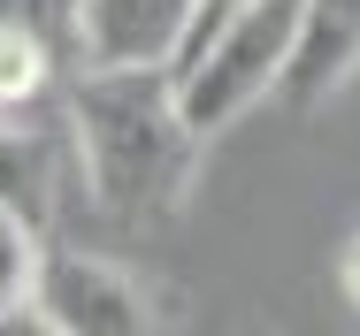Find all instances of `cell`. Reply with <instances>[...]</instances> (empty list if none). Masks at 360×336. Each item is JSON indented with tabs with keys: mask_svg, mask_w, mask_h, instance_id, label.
Wrapping results in <instances>:
<instances>
[{
	"mask_svg": "<svg viewBox=\"0 0 360 336\" xmlns=\"http://www.w3.org/2000/svg\"><path fill=\"white\" fill-rule=\"evenodd\" d=\"M62 123L84 199L115 229H161L192 206L207 137L184 123L169 69H77Z\"/></svg>",
	"mask_w": 360,
	"mask_h": 336,
	"instance_id": "1",
	"label": "cell"
},
{
	"mask_svg": "<svg viewBox=\"0 0 360 336\" xmlns=\"http://www.w3.org/2000/svg\"><path fill=\"white\" fill-rule=\"evenodd\" d=\"M291 31H299V0H238L215 31L200 39V54L176 69V107L200 137L230 130L238 115H253L276 76H284Z\"/></svg>",
	"mask_w": 360,
	"mask_h": 336,
	"instance_id": "2",
	"label": "cell"
},
{
	"mask_svg": "<svg viewBox=\"0 0 360 336\" xmlns=\"http://www.w3.org/2000/svg\"><path fill=\"white\" fill-rule=\"evenodd\" d=\"M31 314L62 336H153V290L131 268H115L108 253H84V245H54L46 237V260L31 283Z\"/></svg>",
	"mask_w": 360,
	"mask_h": 336,
	"instance_id": "3",
	"label": "cell"
},
{
	"mask_svg": "<svg viewBox=\"0 0 360 336\" xmlns=\"http://www.w3.org/2000/svg\"><path fill=\"white\" fill-rule=\"evenodd\" d=\"M200 0H77V69H169L184 62Z\"/></svg>",
	"mask_w": 360,
	"mask_h": 336,
	"instance_id": "4",
	"label": "cell"
},
{
	"mask_svg": "<svg viewBox=\"0 0 360 336\" xmlns=\"http://www.w3.org/2000/svg\"><path fill=\"white\" fill-rule=\"evenodd\" d=\"M353 76H360V0H299V31H291L276 100L299 107V115H314Z\"/></svg>",
	"mask_w": 360,
	"mask_h": 336,
	"instance_id": "5",
	"label": "cell"
},
{
	"mask_svg": "<svg viewBox=\"0 0 360 336\" xmlns=\"http://www.w3.org/2000/svg\"><path fill=\"white\" fill-rule=\"evenodd\" d=\"M54 199H62V153L39 123H8L0 115V206L54 229Z\"/></svg>",
	"mask_w": 360,
	"mask_h": 336,
	"instance_id": "6",
	"label": "cell"
},
{
	"mask_svg": "<svg viewBox=\"0 0 360 336\" xmlns=\"http://www.w3.org/2000/svg\"><path fill=\"white\" fill-rule=\"evenodd\" d=\"M39 260H46V229L0 206V314L31 306V283H39Z\"/></svg>",
	"mask_w": 360,
	"mask_h": 336,
	"instance_id": "7",
	"label": "cell"
},
{
	"mask_svg": "<svg viewBox=\"0 0 360 336\" xmlns=\"http://www.w3.org/2000/svg\"><path fill=\"white\" fill-rule=\"evenodd\" d=\"M0 31L39 39L46 54H62L77 69V0H0Z\"/></svg>",
	"mask_w": 360,
	"mask_h": 336,
	"instance_id": "8",
	"label": "cell"
},
{
	"mask_svg": "<svg viewBox=\"0 0 360 336\" xmlns=\"http://www.w3.org/2000/svg\"><path fill=\"white\" fill-rule=\"evenodd\" d=\"M230 8H238V0H200V23H192V46H184V62L200 54V39L215 31V23H222V15H230ZM184 62H176V69H184Z\"/></svg>",
	"mask_w": 360,
	"mask_h": 336,
	"instance_id": "9",
	"label": "cell"
},
{
	"mask_svg": "<svg viewBox=\"0 0 360 336\" xmlns=\"http://www.w3.org/2000/svg\"><path fill=\"white\" fill-rule=\"evenodd\" d=\"M0 336H62V329H46L31 306H15V314H0Z\"/></svg>",
	"mask_w": 360,
	"mask_h": 336,
	"instance_id": "10",
	"label": "cell"
},
{
	"mask_svg": "<svg viewBox=\"0 0 360 336\" xmlns=\"http://www.w3.org/2000/svg\"><path fill=\"white\" fill-rule=\"evenodd\" d=\"M338 283H345V298H353V306H360V237H353V245H345V260H338Z\"/></svg>",
	"mask_w": 360,
	"mask_h": 336,
	"instance_id": "11",
	"label": "cell"
},
{
	"mask_svg": "<svg viewBox=\"0 0 360 336\" xmlns=\"http://www.w3.org/2000/svg\"><path fill=\"white\" fill-rule=\"evenodd\" d=\"M238 336H276V329H238Z\"/></svg>",
	"mask_w": 360,
	"mask_h": 336,
	"instance_id": "12",
	"label": "cell"
}]
</instances>
